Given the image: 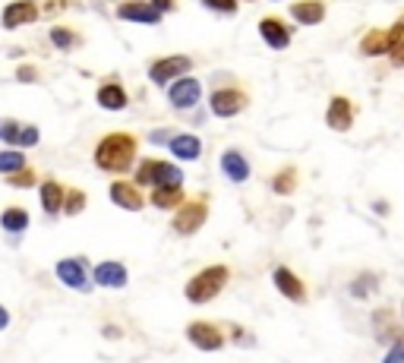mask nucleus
Masks as SVG:
<instances>
[{"label":"nucleus","mask_w":404,"mask_h":363,"mask_svg":"<svg viewBox=\"0 0 404 363\" xmlns=\"http://www.w3.org/2000/svg\"><path fill=\"white\" fill-rule=\"evenodd\" d=\"M38 19V4L35 0H16L4 10V28H16L26 23H35Z\"/></svg>","instance_id":"4468645a"},{"label":"nucleus","mask_w":404,"mask_h":363,"mask_svg":"<svg viewBox=\"0 0 404 363\" xmlns=\"http://www.w3.org/2000/svg\"><path fill=\"white\" fill-rule=\"evenodd\" d=\"M382 363H404V347H401V344H395L392 351L385 354V360H382Z\"/></svg>","instance_id":"2f4dec72"},{"label":"nucleus","mask_w":404,"mask_h":363,"mask_svg":"<svg viewBox=\"0 0 404 363\" xmlns=\"http://www.w3.org/2000/svg\"><path fill=\"white\" fill-rule=\"evenodd\" d=\"M200 95H202V85L190 76L171 83V89H167V101H171L174 107H193L196 101H200Z\"/></svg>","instance_id":"f8f14e48"},{"label":"nucleus","mask_w":404,"mask_h":363,"mask_svg":"<svg viewBox=\"0 0 404 363\" xmlns=\"http://www.w3.org/2000/svg\"><path fill=\"white\" fill-rule=\"evenodd\" d=\"M117 16L127 19V23H145V26L161 23V13L152 10V4H145V0H127V4H120L117 6Z\"/></svg>","instance_id":"1a4fd4ad"},{"label":"nucleus","mask_w":404,"mask_h":363,"mask_svg":"<svg viewBox=\"0 0 404 363\" xmlns=\"http://www.w3.org/2000/svg\"><path fill=\"white\" fill-rule=\"evenodd\" d=\"M259 35H262V41H266L269 48H278V51H284L291 45V28L281 23V19H275V16H269V19H262L259 23Z\"/></svg>","instance_id":"2eb2a0df"},{"label":"nucleus","mask_w":404,"mask_h":363,"mask_svg":"<svg viewBox=\"0 0 404 363\" xmlns=\"http://www.w3.org/2000/svg\"><path fill=\"white\" fill-rule=\"evenodd\" d=\"M152 206L155 209H177V206H183V190L180 186H158V190L152 193Z\"/></svg>","instance_id":"393cba45"},{"label":"nucleus","mask_w":404,"mask_h":363,"mask_svg":"<svg viewBox=\"0 0 404 363\" xmlns=\"http://www.w3.org/2000/svg\"><path fill=\"white\" fill-rule=\"evenodd\" d=\"M152 10H158V13H171V10H174V0H152Z\"/></svg>","instance_id":"f704fd0d"},{"label":"nucleus","mask_w":404,"mask_h":363,"mask_svg":"<svg viewBox=\"0 0 404 363\" xmlns=\"http://www.w3.org/2000/svg\"><path fill=\"white\" fill-rule=\"evenodd\" d=\"M111 202H117L120 209H130V212H139L145 206V196L139 193L136 184H127V180H114L111 184Z\"/></svg>","instance_id":"ddd939ff"},{"label":"nucleus","mask_w":404,"mask_h":363,"mask_svg":"<svg viewBox=\"0 0 404 363\" xmlns=\"http://www.w3.org/2000/svg\"><path fill=\"white\" fill-rule=\"evenodd\" d=\"M326 123L332 130H338V133H348V130L354 127V105L344 95L332 98V105H328V111H326Z\"/></svg>","instance_id":"9b49d317"},{"label":"nucleus","mask_w":404,"mask_h":363,"mask_svg":"<svg viewBox=\"0 0 404 363\" xmlns=\"http://www.w3.org/2000/svg\"><path fill=\"white\" fill-rule=\"evenodd\" d=\"M10 325V313H6V307H0V332Z\"/></svg>","instance_id":"c9c22d12"},{"label":"nucleus","mask_w":404,"mask_h":363,"mask_svg":"<svg viewBox=\"0 0 404 363\" xmlns=\"http://www.w3.org/2000/svg\"><path fill=\"white\" fill-rule=\"evenodd\" d=\"M227 278H231L227 265H209V268H202L200 275H193V278L187 281L183 294H187L190 303H209V300H215V297L224 290Z\"/></svg>","instance_id":"f03ea898"},{"label":"nucleus","mask_w":404,"mask_h":363,"mask_svg":"<svg viewBox=\"0 0 404 363\" xmlns=\"http://www.w3.org/2000/svg\"><path fill=\"white\" fill-rule=\"evenodd\" d=\"M190 67H193V60L190 57H183V54H174V57H161V60H155L149 67V76H152V83H158V85H167L171 79H177L183 76Z\"/></svg>","instance_id":"423d86ee"},{"label":"nucleus","mask_w":404,"mask_h":363,"mask_svg":"<svg viewBox=\"0 0 404 363\" xmlns=\"http://www.w3.org/2000/svg\"><path fill=\"white\" fill-rule=\"evenodd\" d=\"M212 114L215 117H234V114H240L247 107V92L244 89H215L212 92Z\"/></svg>","instance_id":"39448f33"},{"label":"nucleus","mask_w":404,"mask_h":363,"mask_svg":"<svg viewBox=\"0 0 404 363\" xmlns=\"http://www.w3.org/2000/svg\"><path fill=\"white\" fill-rule=\"evenodd\" d=\"M0 136H4L6 142H13V145H23V149H29V145H38V130L35 127H29V123H16V120H10V123H4L0 127Z\"/></svg>","instance_id":"dca6fc26"},{"label":"nucleus","mask_w":404,"mask_h":363,"mask_svg":"<svg viewBox=\"0 0 404 363\" xmlns=\"http://www.w3.org/2000/svg\"><path fill=\"white\" fill-rule=\"evenodd\" d=\"M92 275H95V285H101V288H123L130 278L123 263H98Z\"/></svg>","instance_id":"f3484780"},{"label":"nucleus","mask_w":404,"mask_h":363,"mask_svg":"<svg viewBox=\"0 0 404 363\" xmlns=\"http://www.w3.org/2000/svg\"><path fill=\"white\" fill-rule=\"evenodd\" d=\"M183 184V171L174 168L167 162H155V171H152V186H180Z\"/></svg>","instance_id":"b1692460"},{"label":"nucleus","mask_w":404,"mask_h":363,"mask_svg":"<svg viewBox=\"0 0 404 363\" xmlns=\"http://www.w3.org/2000/svg\"><path fill=\"white\" fill-rule=\"evenodd\" d=\"M202 4L209 6V10L227 13V16H231V13H237V0H202Z\"/></svg>","instance_id":"7c9ffc66"},{"label":"nucleus","mask_w":404,"mask_h":363,"mask_svg":"<svg viewBox=\"0 0 404 363\" xmlns=\"http://www.w3.org/2000/svg\"><path fill=\"white\" fill-rule=\"evenodd\" d=\"M392 60H395V67H401V63H404V35H401V41L392 51Z\"/></svg>","instance_id":"72a5a7b5"},{"label":"nucleus","mask_w":404,"mask_h":363,"mask_svg":"<svg viewBox=\"0 0 404 363\" xmlns=\"http://www.w3.org/2000/svg\"><path fill=\"white\" fill-rule=\"evenodd\" d=\"M404 35V19H398L392 28H373V32L363 35V41H360V51H363L366 57H379V54H392L395 45L401 41Z\"/></svg>","instance_id":"7ed1b4c3"},{"label":"nucleus","mask_w":404,"mask_h":363,"mask_svg":"<svg viewBox=\"0 0 404 363\" xmlns=\"http://www.w3.org/2000/svg\"><path fill=\"white\" fill-rule=\"evenodd\" d=\"M136 158V136L130 133H108L95 149V164L101 171L123 174Z\"/></svg>","instance_id":"f257e3e1"},{"label":"nucleus","mask_w":404,"mask_h":363,"mask_svg":"<svg viewBox=\"0 0 404 363\" xmlns=\"http://www.w3.org/2000/svg\"><path fill=\"white\" fill-rule=\"evenodd\" d=\"M187 338L193 341L200 351H218V347L224 344L222 329H218V325H212V322H193L187 329Z\"/></svg>","instance_id":"6e6552de"},{"label":"nucleus","mask_w":404,"mask_h":363,"mask_svg":"<svg viewBox=\"0 0 404 363\" xmlns=\"http://www.w3.org/2000/svg\"><path fill=\"white\" fill-rule=\"evenodd\" d=\"M86 209V193L83 190H67L63 193V215H79Z\"/></svg>","instance_id":"cd10ccee"},{"label":"nucleus","mask_w":404,"mask_h":363,"mask_svg":"<svg viewBox=\"0 0 404 363\" xmlns=\"http://www.w3.org/2000/svg\"><path fill=\"white\" fill-rule=\"evenodd\" d=\"M0 228L10 231V234H23L29 228V212L23 206H6L4 215H0Z\"/></svg>","instance_id":"5701e85b"},{"label":"nucleus","mask_w":404,"mask_h":363,"mask_svg":"<svg viewBox=\"0 0 404 363\" xmlns=\"http://www.w3.org/2000/svg\"><path fill=\"white\" fill-rule=\"evenodd\" d=\"M294 186H297V171H294V168H284L278 177H271V190L281 193V196L294 193Z\"/></svg>","instance_id":"bb28decb"},{"label":"nucleus","mask_w":404,"mask_h":363,"mask_svg":"<svg viewBox=\"0 0 404 363\" xmlns=\"http://www.w3.org/2000/svg\"><path fill=\"white\" fill-rule=\"evenodd\" d=\"M41 209H45L48 215H61L63 212V186L57 184V180H45V184H41Z\"/></svg>","instance_id":"aec40b11"},{"label":"nucleus","mask_w":404,"mask_h":363,"mask_svg":"<svg viewBox=\"0 0 404 363\" xmlns=\"http://www.w3.org/2000/svg\"><path fill=\"white\" fill-rule=\"evenodd\" d=\"M167 145H171L174 158H180V162H193V158H200V149H202L193 133H177Z\"/></svg>","instance_id":"412c9836"},{"label":"nucleus","mask_w":404,"mask_h":363,"mask_svg":"<svg viewBox=\"0 0 404 363\" xmlns=\"http://www.w3.org/2000/svg\"><path fill=\"white\" fill-rule=\"evenodd\" d=\"M205 218H209V206H205V199H193V202H183L177 206V215H174V231L177 234H196V231L205 224Z\"/></svg>","instance_id":"20e7f679"},{"label":"nucleus","mask_w":404,"mask_h":363,"mask_svg":"<svg viewBox=\"0 0 404 363\" xmlns=\"http://www.w3.org/2000/svg\"><path fill=\"white\" fill-rule=\"evenodd\" d=\"M23 168H29L23 152H16V149L0 152V174H6V177H10V174H16V171H23Z\"/></svg>","instance_id":"a878e982"},{"label":"nucleus","mask_w":404,"mask_h":363,"mask_svg":"<svg viewBox=\"0 0 404 363\" xmlns=\"http://www.w3.org/2000/svg\"><path fill=\"white\" fill-rule=\"evenodd\" d=\"M51 41H54L57 48H63V51H70V48H76L79 45V35L73 32V28H51Z\"/></svg>","instance_id":"c85d7f7f"},{"label":"nucleus","mask_w":404,"mask_h":363,"mask_svg":"<svg viewBox=\"0 0 404 363\" xmlns=\"http://www.w3.org/2000/svg\"><path fill=\"white\" fill-rule=\"evenodd\" d=\"M222 171H224L227 180H234V184H244V180L249 177V164H247V158L240 155L237 149L222 152Z\"/></svg>","instance_id":"a211bd4d"},{"label":"nucleus","mask_w":404,"mask_h":363,"mask_svg":"<svg viewBox=\"0 0 404 363\" xmlns=\"http://www.w3.org/2000/svg\"><path fill=\"white\" fill-rule=\"evenodd\" d=\"M57 278L67 288L89 290V272H86L83 259H61V263H57Z\"/></svg>","instance_id":"9d476101"},{"label":"nucleus","mask_w":404,"mask_h":363,"mask_svg":"<svg viewBox=\"0 0 404 363\" xmlns=\"http://www.w3.org/2000/svg\"><path fill=\"white\" fill-rule=\"evenodd\" d=\"M291 16L304 26H319L322 16H326V4L322 0H300V4L291 6Z\"/></svg>","instance_id":"6ab92c4d"},{"label":"nucleus","mask_w":404,"mask_h":363,"mask_svg":"<svg viewBox=\"0 0 404 363\" xmlns=\"http://www.w3.org/2000/svg\"><path fill=\"white\" fill-rule=\"evenodd\" d=\"M271 281H275L278 294H284L288 300H294V303H304V300H306V285L291 272V268L278 265L275 272H271Z\"/></svg>","instance_id":"0eeeda50"},{"label":"nucleus","mask_w":404,"mask_h":363,"mask_svg":"<svg viewBox=\"0 0 404 363\" xmlns=\"http://www.w3.org/2000/svg\"><path fill=\"white\" fill-rule=\"evenodd\" d=\"M16 79H19V83H32V79H38V73H35L32 67H19Z\"/></svg>","instance_id":"473e14b6"},{"label":"nucleus","mask_w":404,"mask_h":363,"mask_svg":"<svg viewBox=\"0 0 404 363\" xmlns=\"http://www.w3.org/2000/svg\"><path fill=\"white\" fill-rule=\"evenodd\" d=\"M6 180H10L13 186H32V184H35V171H32V168H23V171L10 174Z\"/></svg>","instance_id":"c756f323"},{"label":"nucleus","mask_w":404,"mask_h":363,"mask_svg":"<svg viewBox=\"0 0 404 363\" xmlns=\"http://www.w3.org/2000/svg\"><path fill=\"white\" fill-rule=\"evenodd\" d=\"M98 105L108 107V111H120V107H127V92H123L120 83H105L98 89Z\"/></svg>","instance_id":"4be33fe9"}]
</instances>
